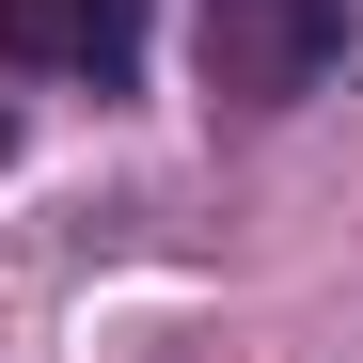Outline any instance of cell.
Instances as JSON below:
<instances>
[{"label": "cell", "instance_id": "obj_1", "mask_svg": "<svg viewBox=\"0 0 363 363\" xmlns=\"http://www.w3.org/2000/svg\"><path fill=\"white\" fill-rule=\"evenodd\" d=\"M347 64V0H206V95L221 111H300Z\"/></svg>", "mask_w": 363, "mask_h": 363}, {"label": "cell", "instance_id": "obj_2", "mask_svg": "<svg viewBox=\"0 0 363 363\" xmlns=\"http://www.w3.org/2000/svg\"><path fill=\"white\" fill-rule=\"evenodd\" d=\"M0 64H79V0H0Z\"/></svg>", "mask_w": 363, "mask_h": 363}, {"label": "cell", "instance_id": "obj_3", "mask_svg": "<svg viewBox=\"0 0 363 363\" xmlns=\"http://www.w3.org/2000/svg\"><path fill=\"white\" fill-rule=\"evenodd\" d=\"M143 64V0H79V79H127Z\"/></svg>", "mask_w": 363, "mask_h": 363}]
</instances>
